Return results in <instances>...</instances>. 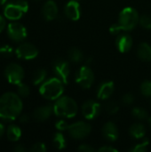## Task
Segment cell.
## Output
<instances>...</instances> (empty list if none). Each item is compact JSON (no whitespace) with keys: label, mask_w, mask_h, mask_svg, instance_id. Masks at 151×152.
<instances>
[{"label":"cell","mask_w":151,"mask_h":152,"mask_svg":"<svg viewBox=\"0 0 151 152\" xmlns=\"http://www.w3.org/2000/svg\"><path fill=\"white\" fill-rule=\"evenodd\" d=\"M23 103L17 93L6 92L0 96V119L12 122L21 114Z\"/></svg>","instance_id":"cell-1"},{"label":"cell","mask_w":151,"mask_h":152,"mask_svg":"<svg viewBox=\"0 0 151 152\" xmlns=\"http://www.w3.org/2000/svg\"><path fill=\"white\" fill-rule=\"evenodd\" d=\"M64 92V84L57 77L46 79L39 87L40 94L46 100L55 101Z\"/></svg>","instance_id":"cell-2"},{"label":"cell","mask_w":151,"mask_h":152,"mask_svg":"<svg viewBox=\"0 0 151 152\" xmlns=\"http://www.w3.org/2000/svg\"><path fill=\"white\" fill-rule=\"evenodd\" d=\"M78 111L76 101L69 96H61L53 104V113L61 118H74Z\"/></svg>","instance_id":"cell-3"},{"label":"cell","mask_w":151,"mask_h":152,"mask_svg":"<svg viewBox=\"0 0 151 152\" xmlns=\"http://www.w3.org/2000/svg\"><path fill=\"white\" fill-rule=\"evenodd\" d=\"M28 7L26 0H11L4 6V16L12 21L18 20L28 11Z\"/></svg>","instance_id":"cell-4"},{"label":"cell","mask_w":151,"mask_h":152,"mask_svg":"<svg viewBox=\"0 0 151 152\" xmlns=\"http://www.w3.org/2000/svg\"><path fill=\"white\" fill-rule=\"evenodd\" d=\"M139 13L134 8L125 7L119 13L117 24L122 31H130L139 24Z\"/></svg>","instance_id":"cell-5"},{"label":"cell","mask_w":151,"mask_h":152,"mask_svg":"<svg viewBox=\"0 0 151 152\" xmlns=\"http://www.w3.org/2000/svg\"><path fill=\"white\" fill-rule=\"evenodd\" d=\"M4 74L8 83L15 86L21 83L25 76L23 68L15 62L8 64L4 69Z\"/></svg>","instance_id":"cell-6"},{"label":"cell","mask_w":151,"mask_h":152,"mask_svg":"<svg viewBox=\"0 0 151 152\" xmlns=\"http://www.w3.org/2000/svg\"><path fill=\"white\" fill-rule=\"evenodd\" d=\"M67 131L74 140H83L90 134L92 127L86 122L78 121L72 125H69Z\"/></svg>","instance_id":"cell-7"},{"label":"cell","mask_w":151,"mask_h":152,"mask_svg":"<svg viewBox=\"0 0 151 152\" xmlns=\"http://www.w3.org/2000/svg\"><path fill=\"white\" fill-rule=\"evenodd\" d=\"M6 30L8 37L12 41L16 43L22 42L28 36L27 28H25V26L20 22H17L16 20L9 23L7 25Z\"/></svg>","instance_id":"cell-8"},{"label":"cell","mask_w":151,"mask_h":152,"mask_svg":"<svg viewBox=\"0 0 151 152\" xmlns=\"http://www.w3.org/2000/svg\"><path fill=\"white\" fill-rule=\"evenodd\" d=\"M76 82L84 89H89L94 81V74L88 66H82L76 74Z\"/></svg>","instance_id":"cell-9"},{"label":"cell","mask_w":151,"mask_h":152,"mask_svg":"<svg viewBox=\"0 0 151 152\" xmlns=\"http://www.w3.org/2000/svg\"><path fill=\"white\" fill-rule=\"evenodd\" d=\"M53 70L55 76L62 81L64 85H67L69 82V77L70 74V66L69 63L63 59H57L53 64Z\"/></svg>","instance_id":"cell-10"},{"label":"cell","mask_w":151,"mask_h":152,"mask_svg":"<svg viewBox=\"0 0 151 152\" xmlns=\"http://www.w3.org/2000/svg\"><path fill=\"white\" fill-rule=\"evenodd\" d=\"M15 55L21 60H33L38 55V49L31 43H21L15 49Z\"/></svg>","instance_id":"cell-11"},{"label":"cell","mask_w":151,"mask_h":152,"mask_svg":"<svg viewBox=\"0 0 151 152\" xmlns=\"http://www.w3.org/2000/svg\"><path fill=\"white\" fill-rule=\"evenodd\" d=\"M101 104L98 103L97 102H94L93 100L85 102L83 106H82V114L83 116L88 119V120H93L96 118L100 113H101Z\"/></svg>","instance_id":"cell-12"},{"label":"cell","mask_w":151,"mask_h":152,"mask_svg":"<svg viewBox=\"0 0 151 152\" xmlns=\"http://www.w3.org/2000/svg\"><path fill=\"white\" fill-rule=\"evenodd\" d=\"M64 12L66 17L71 20L76 21L79 20L81 16V7L77 0L69 1L64 7Z\"/></svg>","instance_id":"cell-13"},{"label":"cell","mask_w":151,"mask_h":152,"mask_svg":"<svg viewBox=\"0 0 151 152\" xmlns=\"http://www.w3.org/2000/svg\"><path fill=\"white\" fill-rule=\"evenodd\" d=\"M133 44V38L127 33H120L116 38V46L120 53H127L130 51Z\"/></svg>","instance_id":"cell-14"},{"label":"cell","mask_w":151,"mask_h":152,"mask_svg":"<svg viewBox=\"0 0 151 152\" xmlns=\"http://www.w3.org/2000/svg\"><path fill=\"white\" fill-rule=\"evenodd\" d=\"M58 5L53 0L46 1L42 7V15L45 20H53L58 15Z\"/></svg>","instance_id":"cell-15"},{"label":"cell","mask_w":151,"mask_h":152,"mask_svg":"<svg viewBox=\"0 0 151 152\" xmlns=\"http://www.w3.org/2000/svg\"><path fill=\"white\" fill-rule=\"evenodd\" d=\"M101 133H102L103 137L110 142H116L119 136L117 126L113 122H107L103 126Z\"/></svg>","instance_id":"cell-16"},{"label":"cell","mask_w":151,"mask_h":152,"mask_svg":"<svg viewBox=\"0 0 151 152\" xmlns=\"http://www.w3.org/2000/svg\"><path fill=\"white\" fill-rule=\"evenodd\" d=\"M114 90L115 85L112 81H104L98 87L97 97L100 100H107L113 94Z\"/></svg>","instance_id":"cell-17"},{"label":"cell","mask_w":151,"mask_h":152,"mask_svg":"<svg viewBox=\"0 0 151 152\" xmlns=\"http://www.w3.org/2000/svg\"><path fill=\"white\" fill-rule=\"evenodd\" d=\"M53 113V105H44L38 107L33 112V118L39 122H43L47 120L51 115Z\"/></svg>","instance_id":"cell-18"},{"label":"cell","mask_w":151,"mask_h":152,"mask_svg":"<svg viewBox=\"0 0 151 152\" xmlns=\"http://www.w3.org/2000/svg\"><path fill=\"white\" fill-rule=\"evenodd\" d=\"M5 134H6L8 141L12 142H16L20 139L22 133H21V129L19 126L14 125V124H11L6 128Z\"/></svg>","instance_id":"cell-19"},{"label":"cell","mask_w":151,"mask_h":152,"mask_svg":"<svg viewBox=\"0 0 151 152\" xmlns=\"http://www.w3.org/2000/svg\"><path fill=\"white\" fill-rule=\"evenodd\" d=\"M137 55L143 61H151V45L148 43H142L137 48Z\"/></svg>","instance_id":"cell-20"},{"label":"cell","mask_w":151,"mask_h":152,"mask_svg":"<svg viewBox=\"0 0 151 152\" xmlns=\"http://www.w3.org/2000/svg\"><path fill=\"white\" fill-rule=\"evenodd\" d=\"M129 134L132 137H133L135 139H142L146 134L145 126L141 123L133 124L129 128Z\"/></svg>","instance_id":"cell-21"},{"label":"cell","mask_w":151,"mask_h":152,"mask_svg":"<svg viewBox=\"0 0 151 152\" xmlns=\"http://www.w3.org/2000/svg\"><path fill=\"white\" fill-rule=\"evenodd\" d=\"M47 77V71L44 69H36L32 75V83L34 86H40L45 80Z\"/></svg>","instance_id":"cell-22"},{"label":"cell","mask_w":151,"mask_h":152,"mask_svg":"<svg viewBox=\"0 0 151 152\" xmlns=\"http://www.w3.org/2000/svg\"><path fill=\"white\" fill-rule=\"evenodd\" d=\"M68 57H69V61L74 63H79L84 61L83 52L77 47H73V48L69 49V51L68 53Z\"/></svg>","instance_id":"cell-23"},{"label":"cell","mask_w":151,"mask_h":152,"mask_svg":"<svg viewBox=\"0 0 151 152\" xmlns=\"http://www.w3.org/2000/svg\"><path fill=\"white\" fill-rule=\"evenodd\" d=\"M53 143L54 147L58 150H63L66 148V145H67L66 139L61 132H58L53 135Z\"/></svg>","instance_id":"cell-24"},{"label":"cell","mask_w":151,"mask_h":152,"mask_svg":"<svg viewBox=\"0 0 151 152\" xmlns=\"http://www.w3.org/2000/svg\"><path fill=\"white\" fill-rule=\"evenodd\" d=\"M132 115L133 117H134L135 118L139 119V120H145L149 118L148 112L140 107H135L132 110Z\"/></svg>","instance_id":"cell-25"},{"label":"cell","mask_w":151,"mask_h":152,"mask_svg":"<svg viewBox=\"0 0 151 152\" xmlns=\"http://www.w3.org/2000/svg\"><path fill=\"white\" fill-rule=\"evenodd\" d=\"M16 86H17V88H16L17 94L21 98H26L30 94V88H29V86L28 85L21 82V83L18 84Z\"/></svg>","instance_id":"cell-26"},{"label":"cell","mask_w":151,"mask_h":152,"mask_svg":"<svg viewBox=\"0 0 151 152\" xmlns=\"http://www.w3.org/2000/svg\"><path fill=\"white\" fill-rule=\"evenodd\" d=\"M140 90L143 96L151 98V81H149V80L144 81L141 85Z\"/></svg>","instance_id":"cell-27"},{"label":"cell","mask_w":151,"mask_h":152,"mask_svg":"<svg viewBox=\"0 0 151 152\" xmlns=\"http://www.w3.org/2000/svg\"><path fill=\"white\" fill-rule=\"evenodd\" d=\"M119 110V106L116 102H109L105 104V110L107 113H109V115H114L116 114Z\"/></svg>","instance_id":"cell-28"},{"label":"cell","mask_w":151,"mask_h":152,"mask_svg":"<svg viewBox=\"0 0 151 152\" xmlns=\"http://www.w3.org/2000/svg\"><path fill=\"white\" fill-rule=\"evenodd\" d=\"M149 144H150V142L149 140H144L143 142H142L141 143H138L136 145H134L131 150L130 151L132 152H145L147 151L148 150V147H149Z\"/></svg>","instance_id":"cell-29"},{"label":"cell","mask_w":151,"mask_h":152,"mask_svg":"<svg viewBox=\"0 0 151 152\" xmlns=\"http://www.w3.org/2000/svg\"><path fill=\"white\" fill-rule=\"evenodd\" d=\"M13 53H15V51H13L12 47L10 46L9 45H4L0 46V55L2 57L8 58V57L12 56Z\"/></svg>","instance_id":"cell-30"},{"label":"cell","mask_w":151,"mask_h":152,"mask_svg":"<svg viewBox=\"0 0 151 152\" xmlns=\"http://www.w3.org/2000/svg\"><path fill=\"white\" fill-rule=\"evenodd\" d=\"M139 24L145 29H151V16L150 15H142L140 17Z\"/></svg>","instance_id":"cell-31"},{"label":"cell","mask_w":151,"mask_h":152,"mask_svg":"<svg viewBox=\"0 0 151 152\" xmlns=\"http://www.w3.org/2000/svg\"><path fill=\"white\" fill-rule=\"evenodd\" d=\"M47 151V148L44 143L43 142H36L33 144L30 148L31 152H45Z\"/></svg>","instance_id":"cell-32"},{"label":"cell","mask_w":151,"mask_h":152,"mask_svg":"<svg viewBox=\"0 0 151 152\" xmlns=\"http://www.w3.org/2000/svg\"><path fill=\"white\" fill-rule=\"evenodd\" d=\"M55 127H56V129H57V130H59V131L62 132V131H67V130H68L69 125H68V123H67L65 120L61 119V120H59V121H57V122H56V124H55Z\"/></svg>","instance_id":"cell-33"},{"label":"cell","mask_w":151,"mask_h":152,"mask_svg":"<svg viewBox=\"0 0 151 152\" xmlns=\"http://www.w3.org/2000/svg\"><path fill=\"white\" fill-rule=\"evenodd\" d=\"M122 102L125 105H131L134 102V96L132 94H125L122 97Z\"/></svg>","instance_id":"cell-34"},{"label":"cell","mask_w":151,"mask_h":152,"mask_svg":"<svg viewBox=\"0 0 151 152\" xmlns=\"http://www.w3.org/2000/svg\"><path fill=\"white\" fill-rule=\"evenodd\" d=\"M122 31V29L120 28L119 25L117 23H115V24H112L109 28V32L112 34V35H118L120 34V32Z\"/></svg>","instance_id":"cell-35"},{"label":"cell","mask_w":151,"mask_h":152,"mask_svg":"<svg viewBox=\"0 0 151 152\" xmlns=\"http://www.w3.org/2000/svg\"><path fill=\"white\" fill-rule=\"evenodd\" d=\"M78 151L82 152H93L95 151V149L93 147H92L91 145L88 144H82L81 146L78 147Z\"/></svg>","instance_id":"cell-36"},{"label":"cell","mask_w":151,"mask_h":152,"mask_svg":"<svg viewBox=\"0 0 151 152\" xmlns=\"http://www.w3.org/2000/svg\"><path fill=\"white\" fill-rule=\"evenodd\" d=\"M98 151L101 152H117V149H115V148H114V147H112V146H103V147H101Z\"/></svg>","instance_id":"cell-37"},{"label":"cell","mask_w":151,"mask_h":152,"mask_svg":"<svg viewBox=\"0 0 151 152\" xmlns=\"http://www.w3.org/2000/svg\"><path fill=\"white\" fill-rule=\"evenodd\" d=\"M5 17L4 15L0 14V33L4 31V29L6 28V20H5Z\"/></svg>","instance_id":"cell-38"},{"label":"cell","mask_w":151,"mask_h":152,"mask_svg":"<svg viewBox=\"0 0 151 152\" xmlns=\"http://www.w3.org/2000/svg\"><path fill=\"white\" fill-rule=\"evenodd\" d=\"M13 151L15 152H25L27 151V149H26L25 146L22 145V144H16V145L13 147Z\"/></svg>","instance_id":"cell-39"},{"label":"cell","mask_w":151,"mask_h":152,"mask_svg":"<svg viewBox=\"0 0 151 152\" xmlns=\"http://www.w3.org/2000/svg\"><path fill=\"white\" fill-rule=\"evenodd\" d=\"M18 118H19L20 122L22 123V124H26V123H28L29 121V117L28 115H26V114H23V115L20 114Z\"/></svg>","instance_id":"cell-40"},{"label":"cell","mask_w":151,"mask_h":152,"mask_svg":"<svg viewBox=\"0 0 151 152\" xmlns=\"http://www.w3.org/2000/svg\"><path fill=\"white\" fill-rule=\"evenodd\" d=\"M4 132H5V127L4 126V124L0 123V138H2L4 134Z\"/></svg>","instance_id":"cell-41"},{"label":"cell","mask_w":151,"mask_h":152,"mask_svg":"<svg viewBox=\"0 0 151 152\" xmlns=\"http://www.w3.org/2000/svg\"><path fill=\"white\" fill-rule=\"evenodd\" d=\"M9 2V0H0V5H5L7 3Z\"/></svg>","instance_id":"cell-42"},{"label":"cell","mask_w":151,"mask_h":152,"mask_svg":"<svg viewBox=\"0 0 151 152\" xmlns=\"http://www.w3.org/2000/svg\"><path fill=\"white\" fill-rule=\"evenodd\" d=\"M148 120H149V125H150V126L151 127V117L150 118H149V119H148Z\"/></svg>","instance_id":"cell-43"},{"label":"cell","mask_w":151,"mask_h":152,"mask_svg":"<svg viewBox=\"0 0 151 152\" xmlns=\"http://www.w3.org/2000/svg\"><path fill=\"white\" fill-rule=\"evenodd\" d=\"M150 104H151V101H150Z\"/></svg>","instance_id":"cell-44"},{"label":"cell","mask_w":151,"mask_h":152,"mask_svg":"<svg viewBox=\"0 0 151 152\" xmlns=\"http://www.w3.org/2000/svg\"><path fill=\"white\" fill-rule=\"evenodd\" d=\"M77 1H78V0H77Z\"/></svg>","instance_id":"cell-45"}]
</instances>
